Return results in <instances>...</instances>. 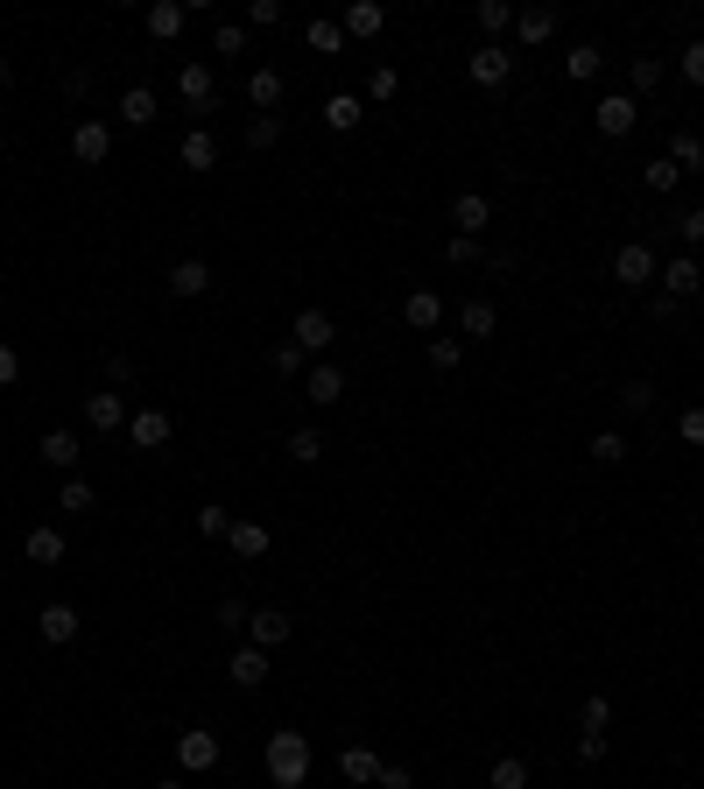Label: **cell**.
Returning a JSON list of instances; mask_svg holds the SVG:
<instances>
[{
	"label": "cell",
	"instance_id": "obj_1",
	"mask_svg": "<svg viewBox=\"0 0 704 789\" xmlns=\"http://www.w3.org/2000/svg\"><path fill=\"white\" fill-rule=\"evenodd\" d=\"M261 762H268V782L275 789H304L310 782V740L296 733V726H282V733H268Z\"/></svg>",
	"mask_w": 704,
	"mask_h": 789
},
{
	"label": "cell",
	"instance_id": "obj_2",
	"mask_svg": "<svg viewBox=\"0 0 704 789\" xmlns=\"http://www.w3.org/2000/svg\"><path fill=\"white\" fill-rule=\"evenodd\" d=\"M176 99H184L190 113H212L219 107V71L205 64V57H184V64H176Z\"/></svg>",
	"mask_w": 704,
	"mask_h": 789
},
{
	"label": "cell",
	"instance_id": "obj_3",
	"mask_svg": "<svg viewBox=\"0 0 704 789\" xmlns=\"http://www.w3.org/2000/svg\"><path fill=\"white\" fill-rule=\"evenodd\" d=\"M466 78L479 85V93H501V85L515 78V50H507V42H479V50L466 57Z\"/></svg>",
	"mask_w": 704,
	"mask_h": 789
},
{
	"label": "cell",
	"instance_id": "obj_4",
	"mask_svg": "<svg viewBox=\"0 0 704 789\" xmlns=\"http://www.w3.org/2000/svg\"><path fill=\"white\" fill-rule=\"evenodd\" d=\"M219 733H205V726H190V733H176V768H184V776H212L219 768Z\"/></svg>",
	"mask_w": 704,
	"mask_h": 789
},
{
	"label": "cell",
	"instance_id": "obj_5",
	"mask_svg": "<svg viewBox=\"0 0 704 789\" xmlns=\"http://www.w3.org/2000/svg\"><path fill=\"white\" fill-rule=\"evenodd\" d=\"M655 268H663V261H655V247H649V241H627L620 255H613V282H627V289H649Z\"/></svg>",
	"mask_w": 704,
	"mask_h": 789
},
{
	"label": "cell",
	"instance_id": "obj_6",
	"mask_svg": "<svg viewBox=\"0 0 704 789\" xmlns=\"http://www.w3.org/2000/svg\"><path fill=\"white\" fill-rule=\"evenodd\" d=\"M127 395H120V389H99V395H85V423H92L99 430V437H120V430H127Z\"/></svg>",
	"mask_w": 704,
	"mask_h": 789
},
{
	"label": "cell",
	"instance_id": "obj_7",
	"mask_svg": "<svg viewBox=\"0 0 704 789\" xmlns=\"http://www.w3.org/2000/svg\"><path fill=\"white\" fill-rule=\"evenodd\" d=\"M247 642H254V649H289V642H296V620L282 614V606H254Z\"/></svg>",
	"mask_w": 704,
	"mask_h": 789
},
{
	"label": "cell",
	"instance_id": "obj_8",
	"mask_svg": "<svg viewBox=\"0 0 704 789\" xmlns=\"http://www.w3.org/2000/svg\"><path fill=\"white\" fill-rule=\"evenodd\" d=\"M78 628H85V620H78V606H71V600H50V606L36 614V634H42L50 649H71V642H78Z\"/></svg>",
	"mask_w": 704,
	"mask_h": 789
},
{
	"label": "cell",
	"instance_id": "obj_9",
	"mask_svg": "<svg viewBox=\"0 0 704 789\" xmlns=\"http://www.w3.org/2000/svg\"><path fill=\"white\" fill-rule=\"evenodd\" d=\"M71 156H78L85 170H99V162L113 156V127L107 121H71Z\"/></svg>",
	"mask_w": 704,
	"mask_h": 789
},
{
	"label": "cell",
	"instance_id": "obj_10",
	"mask_svg": "<svg viewBox=\"0 0 704 789\" xmlns=\"http://www.w3.org/2000/svg\"><path fill=\"white\" fill-rule=\"evenodd\" d=\"M170 409H134L127 416V444H134V452H162V444H170Z\"/></svg>",
	"mask_w": 704,
	"mask_h": 789
},
{
	"label": "cell",
	"instance_id": "obj_11",
	"mask_svg": "<svg viewBox=\"0 0 704 789\" xmlns=\"http://www.w3.org/2000/svg\"><path fill=\"white\" fill-rule=\"evenodd\" d=\"M338 28H346V42H373V36L387 28V8H381V0H346Z\"/></svg>",
	"mask_w": 704,
	"mask_h": 789
},
{
	"label": "cell",
	"instance_id": "obj_12",
	"mask_svg": "<svg viewBox=\"0 0 704 789\" xmlns=\"http://www.w3.org/2000/svg\"><path fill=\"white\" fill-rule=\"evenodd\" d=\"M592 121H598V134H606V141H620V134H634L641 113H634V99H627V93H606V99L592 107Z\"/></svg>",
	"mask_w": 704,
	"mask_h": 789
},
{
	"label": "cell",
	"instance_id": "obj_13",
	"mask_svg": "<svg viewBox=\"0 0 704 789\" xmlns=\"http://www.w3.org/2000/svg\"><path fill=\"white\" fill-rule=\"evenodd\" d=\"M296 346L304 353H332V338H338V324H332V310H296Z\"/></svg>",
	"mask_w": 704,
	"mask_h": 789
},
{
	"label": "cell",
	"instance_id": "obj_14",
	"mask_svg": "<svg viewBox=\"0 0 704 789\" xmlns=\"http://www.w3.org/2000/svg\"><path fill=\"white\" fill-rule=\"evenodd\" d=\"M141 22H148V36H156V42H176L190 28V0H156Z\"/></svg>",
	"mask_w": 704,
	"mask_h": 789
},
{
	"label": "cell",
	"instance_id": "obj_15",
	"mask_svg": "<svg viewBox=\"0 0 704 789\" xmlns=\"http://www.w3.org/2000/svg\"><path fill=\"white\" fill-rule=\"evenodd\" d=\"M402 324H409V332H437L444 324V296L437 289H409L402 296Z\"/></svg>",
	"mask_w": 704,
	"mask_h": 789
},
{
	"label": "cell",
	"instance_id": "obj_16",
	"mask_svg": "<svg viewBox=\"0 0 704 789\" xmlns=\"http://www.w3.org/2000/svg\"><path fill=\"white\" fill-rule=\"evenodd\" d=\"M78 452H85V444L71 437V430H42V437H36V458L50 472H78Z\"/></svg>",
	"mask_w": 704,
	"mask_h": 789
},
{
	"label": "cell",
	"instance_id": "obj_17",
	"mask_svg": "<svg viewBox=\"0 0 704 789\" xmlns=\"http://www.w3.org/2000/svg\"><path fill=\"white\" fill-rule=\"evenodd\" d=\"M655 275H663V296H677V304H683V296H697V289H704V268H697V255H677V261H663Z\"/></svg>",
	"mask_w": 704,
	"mask_h": 789
},
{
	"label": "cell",
	"instance_id": "obj_18",
	"mask_svg": "<svg viewBox=\"0 0 704 789\" xmlns=\"http://www.w3.org/2000/svg\"><path fill=\"white\" fill-rule=\"evenodd\" d=\"M282 93H289V78H282L275 64L247 71V107H254V113H275V107H282Z\"/></svg>",
	"mask_w": 704,
	"mask_h": 789
},
{
	"label": "cell",
	"instance_id": "obj_19",
	"mask_svg": "<svg viewBox=\"0 0 704 789\" xmlns=\"http://www.w3.org/2000/svg\"><path fill=\"white\" fill-rule=\"evenodd\" d=\"M304 402H318V409H332V402H346V367H310L304 374Z\"/></svg>",
	"mask_w": 704,
	"mask_h": 789
},
{
	"label": "cell",
	"instance_id": "obj_20",
	"mask_svg": "<svg viewBox=\"0 0 704 789\" xmlns=\"http://www.w3.org/2000/svg\"><path fill=\"white\" fill-rule=\"evenodd\" d=\"M268 543H275V529H268V522H247V515H239V522L226 529V550H233V557H268Z\"/></svg>",
	"mask_w": 704,
	"mask_h": 789
},
{
	"label": "cell",
	"instance_id": "obj_21",
	"mask_svg": "<svg viewBox=\"0 0 704 789\" xmlns=\"http://www.w3.org/2000/svg\"><path fill=\"white\" fill-rule=\"evenodd\" d=\"M515 36H521V50H543L557 36V8H515Z\"/></svg>",
	"mask_w": 704,
	"mask_h": 789
},
{
	"label": "cell",
	"instance_id": "obj_22",
	"mask_svg": "<svg viewBox=\"0 0 704 789\" xmlns=\"http://www.w3.org/2000/svg\"><path fill=\"white\" fill-rule=\"evenodd\" d=\"M226 677L239 683V691H254V683H268V649H254V642H233V663H226Z\"/></svg>",
	"mask_w": 704,
	"mask_h": 789
},
{
	"label": "cell",
	"instance_id": "obj_23",
	"mask_svg": "<svg viewBox=\"0 0 704 789\" xmlns=\"http://www.w3.org/2000/svg\"><path fill=\"white\" fill-rule=\"evenodd\" d=\"M205 289H212V261L184 255V261L170 268V296H184V304H190V296H205Z\"/></svg>",
	"mask_w": 704,
	"mask_h": 789
},
{
	"label": "cell",
	"instance_id": "obj_24",
	"mask_svg": "<svg viewBox=\"0 0 704 789\" xmlns=\"http://www.w3.org/2000/svg\"><path fill=\"white\" fill-rule=\"evenodd\" d=\"M493 324H501V310L486 304V296H466V304H458V338H493Z\"/></svg>",
	"mask_w": 704,
	"mask_h": 789
},
{
	"label": "cell",
	"instance_id": "obj_25",
	"mask_svg": "<svg viewBox=\"0 0 704 789\" xmlns=\"http://www.w3.org/2000/svg\"><path fill=\"white\" fill-rule=\"evenodd\" d=\"M338 776H346L353 789H367L373 776H381V754H373V748H359V740H346V748H338Z\"/></svg>",
	"mask_w": 704,
	"mask_h": 789
},
{
	"label": "cell",
	"instance_id": "obj_26",
	"mask_svg": "<svg viewBox=\"0 0 704 789\" xmlns=\"http://www.w3.org/2000/svg\"><path fill=\"white\" fill-rule=\"evenodd\" d=\"M176 162H184L190 176H205V170H212V162H219V141H212V134H205V127H190L184 141H176Z\"/></svg>",
	"mask_w": 704,
	"mask_h": 789
},
{
	"label": "cell",
	"instance_id": "obj_27",
	"mask_svg": "<svg viewBox=\"0 0 704 789\" xmlns=\"http://www.w3.org/2000/svg\"><path fill=\"white\" fill-rule=\"evenodd\" d=\"M598 71H606V50H598V42H571V50H564V78L571 85H592Z\"/></svg>",
	"mask_w": 704,
	"mask_h": 789
},
{
	"label": "cell",
	"instance_id": "obj_28",
	"mask_svg": "<svg viewBox=\"0 0 704 789\" xmlns=\"http://www.w3.org/2000/svg\"><path fill=\"white\" fill-rule=\"evenodd\" d=\"M486 219H493L486 190H458V205H452V226H458V233H472V241H479V226H486Z\"/></svg>",
	"mask_w": 704,
	"mask_h": 789
},
{
	"label": "cell",
	"instance_id": "obj_29",
	"mask_svg": "<svg viewBox=\"0 0 704 789\" xmlns=\"http://www.w3.org/2000/svg\"><path fill=\"white\" fill-rule=\"evenodd\" d=\"M669 162H677V170H691V176H704V134L677 127V134H669Z\"/></svg>",
	"mask_w": 704,
	"mask_h": 789
},
{
	"label": "cell",
	"instance_id": "obj_30",
	"mask_svg": "<svg viewBox=\"0 0 704 789\" xmlns=\"http://www.w3.org/2000/svg\"><path fill=\"white\" fill-rule=\"evenodd\" d=\"M359 121H367V107H359L353 93H332V99H324V127H332V134H353Z\"/></svg>",
	"mask_w": 704,
	"mask_h": 789
},
{
	"label": "cell",
	"instance_id": "obj_31",
	"mask_svg": "<svg viewBox=\"0 0 704 789\" xmlns=\"http://www.w3.org/2000/svg\"><path fill=\"white\" fill-rule=\"evenodd\" d=\"M22 557H28V564H42V571H50V564H64V535H57V529H28Z\"/></svg>",
	"mask_w": 704,
	"mask_h": 789
},
{
	"label": "cell",
	"instance_id": "obj_32",
	"mask_svg": "<svg viewBox=\"0 0 704 789\" xmlns=\"http://www.w3.org/2000/svg\"><path fill=\"white\" fill-rule=\"evenodd\" d=\"M641 184H649L655 198H669V190L683 184V170H677V162H669V156H655V162H641Z\"/></svg>",
	"mask_w": 704,
	"mask_h": 789
},
{
	"label": "cell",
	"instance_id": "obj_33",
	"mask_svg": "<svg viewBox=\"0 0 704 789\" xmlns=\"http://www.w3.org/2000/svg\"><path fill=\"white\" fill-rule=\"evenodd\" d=\"M304 42H310V57H338V50H346V28H338V22H310Z\"/></svg>",
	"mask_w": 704,
	"mask_h": 789
},
{
	"label": "cell",
	"instance_id": "obj_34",
	"mask_svg": "<svg viewBox=\"0 0 704 789\" xmlns=\"http://www.w3.org/2000/svg\"><path fill=\"white\" fill-rule=\"evenodd\" d=\"M486 782L493 789H529V762H521V754H501V762L486 768Z\"/></svg>",
	"mask_w": 704,
	"mask_h": 789
},
{
	"label": "cell",
	"instance_id": "obj_35",
	"mask_svg": "<svg viewBox=\"0 0 704 789\" xmlns=\"http://www.w3.org/2000/svg\"><path fill=\"white\" fill-rule=\"evenodd\" d=\"M655 85H663V57H634V71H627V99L655 93Z\"/></svg>",
	"mask_w": 704,
	"mask_h": 789
},
{
	"label": "cell",
	"instance_id": "obj_36",
	"mask_svg": "<svg viewBox=\"0 0 704 789\" xmlns=\"http://www.w3.org/2000/svg\"><path fill=\"white\" fill-rule=\"evenodd\" d=\"M120 121H127V127H148V121H156V93H148V85H134V93L120 99Z\"/></svg>",
	"mask_w": 704,
	"mask_h": 789
},
{
	"label": "cell",
	"instance_id": "obj_37",
	"mask_svg": "<svg viewBox=\"0 0 704 789\" xmlns=\"http://www.w3.org/2000/svg\"><path fill=\"white\" fill-rule=\"evenodd\" d=\"M57 508H64V515H85V508H92V480L64 472V486H57Z\"/></svg>",
	"mask_w": 704,
	"mask_h": 789
},
{
	"label": "cell",
	"instance_id": "obj_38",
	"mask_svg": "<svg viewBox=\"0 0 704 789\" xmlns=\"http://www.w3.org/2000/svg\"><path fill=\"white\" fill-rule=\"evenodd\" d=\"M430 367H437V374H458V367H466V338H430Z\"/></svg>",
	"mask_w": 704,
	"mask_h": 789
},
{
	"label": "cell",
	"instance_id": "obj_39",
	"mask_svg": "<svg viewBox=\"0 0 704 789\" xmlns=\"http://www.w3.org/2000/svg\"><path fill=\"white\" fill-rule=\"evenodd\" d=\"M472 22L486 28V36H501V28H515V8H507V0H479V8H472Z\"/></svg>",
	"mask_w": 704,
	"mask_h": 789
},
{
	"label": "cell",
	"instance_id": "obj_40",
	"mask_svg": "<svg viewBox=\"0 0 704 789\" xmlns=\"http://www.w3.org/2000/svg\"><path fill=\"white\" fill-rule=\"evenodd\" d=\"M289 458L296 466H318L324 458V430H289Z\"/></svg>",
	"mask_w": 704,
	"mask_h": 789
},
{
	"label": "cell",
	"instance_id": "obj_41",
	"mask_svg": "<svg viewBox=\"0 0 704 789\" xmlns=\"http://www.w3.org/2000/svg\"><path fill=\"white\" fill-rule=\"evenodd\" d=\"M212 57H247V28H239V22H219L212 28Z\"/></svg>",
	"mask_w": 704,
	"mask_h": 789
},
{
	"label": "cell",
	"instance_id": "obj_42",
	"mask_svg": "<svg viewBox=\"0 0 704 789\" xmlns=\"http://www.w3.org/2000/svg\"><path fill=\"white\" fill-rule=\"evenodd\" d=\"M282 141V113H254L247 121V148H275Z\"/></svg>",
	"mask_w": 704,
	"mask_h": 789
},
{
	"label": "cell",
	"instance_id": "obj_43",
	"mask_svg": "<svg viewBox=\"0 0 704 789\" xmlns=\"http://www.w3.org/2000/svg\"><path fill=\"white\" fill-rule=\"evenodd\" d=\"M247 620H254V606H239V600H219V628H226L233 642H247Z\"/></svg>",
	"mask_w": 704,
	"mask_h": 789
},
{
	"label": "cell",
	"instance_id": "obj_44",
	"mask_svg": "<svg viewBox=\"0 0 704 789\" xmlns=\"http://www.w3.org/2000/svg\"><path fill=\"white\" fill-rule=\"evenodd\" d=\"M304 360H310V353L296 346V338H282V346L268 353V367H275V374H304Z\"/></svg>",
	"mask_w": 704,
	"mask_h": 789
},
{
	"label": "cell",
	"instance_id": "obj_45",
	"mask_svg": "<svg viewBox=\"0 0 704 789\" xmlns=\"http://www.w3.org/2000/svg\"><path fill=\"white\" fill-rule=\"evenodd\" d=\"M677 437L691 444V452H704V402H691V409L677 416Z\"/></svg>",
	"mask_w": 704,
	"mask_h": 789
},
{
	"label": "cell",
	"instance_id": "obj_46",
	"mask_svg": "<svg viewBox=\"0 0 704 789\" xmlns=\"http://www.w3.org/2000/svg\"><path fill=\"white\" fill-rule=\"evenodd\" d=\"M592 458H598V466H620V458H627V437H620V430H598V437H592Z\"/></svg>",
	"mask_w": 704,
	"mask_h": 789
},
{
	"label": "cell",
	"instance_id": "obj_47",
	"mask_svg": "<svg viewBox=\"0 0 704 789\" xmlns=\"http://www.w3.org/2000/svg\"><path fill=\"white\" fill-rule=\"evenodd\" d=\"M402 93V71L395 64H373V78H367V99H395Z\"/></svg>",
	"mask_w": 704,
	"mask_h": 789
},
{
	"label": "cell",
	"instance_id": "obj_48",
	"mask_svg": "<svg viewBox=\"0 0 704 789\" xmlns=\"http://www.w3.org/2000/svg\"><path fill=\"white\" fill-rule=\"evenodd\" d=\"M578 726H585V733H606V726H613V705H606V698H585V705H578Z\"/></svg>",
	"mask_w": 704,
	"mask_h": 789
},
{
	"label": "cell",
	"instance_id": "obj_49",
	"mask_svg": "<svg viewBox=\"0 0 704 789\" xmlns=\"http://www.w3.org/2000/svg\"><path fill=\"white\" fill-rule=\"evenodd\" d=\"M620 409L627 416H649L655 409V389H649V381H627V389H620Z\"/></svg>",
	"mask_w": 704,
	"mask_h": 789
},
{
	"label": "cell",
	"instance_id": "obj_50",
	"mask_svg": "<svg viewBox=\"0 0 704 789\" xmlns=\"http://www.w3.org/2000/svg\"><path fill=\"white\" fill-rule=\"evenodd\" d=\"M669 226H677V233H683L691 247H704V205H683V212L669 219Z\"/></svg>",
	"mask_w": 704,
	"mask_h": 789
},
{
	"label": "cell",
	"instance_id": "obj_51",
	"mask_svg": "<svg viewBox=\"0 0 704 789\" xmlns=\"http://www.w3.org/2000/svg\"><path fill=\"white\" fill-rule=\"evenodd\" d=\"M444 261H452V268H472L479 261V241H472V233H452V241H444Z\"/></svg>",
	"mask_w": 704,
	"mask_h": 789
},
{
	"label": "cell",
	"instance_id": "obj_52",
	"mask_svg": "<svg viewBox=\"0 0 704 789\" xmlns=\"http://www.w3.org/2000/svg\"><path fill=\"white\" fill-rule=\"evenodd\" d=\"M677 71H683V85H697V93H704V36H697L691 50L677 57Z\"/></svg>",
	"mask_w": 704,
	"mask_h": 789
},
{
	"label": "cell",
	"instance_id": "obj_53",
	"mask_svg": "<svg viewBox=\"0 0 704 789\" xmlns=\"http://www.w3.org/2000/svg\"><path fill=\"white\" fill-rule=\"evenodd\" d=\"M226 529H233V515L219 508V501H212V508H198V535H226Z\"/></svg>",
	"mask_w": 704,
	"mask_h": 789
},
{
	"label": "cell",
	"instance_id": "obj_54",
	"mask_svg": "<svg viewBox=\"0 0 704 789\" xmlns=\"http://www.w3.org/2000/svg\"><path fill=\"white\" fill-rule=\"evenodd\" d=\"M134 374H141V367H134V353H107V381H113V389H120V381H134Z\"/></svg>",
	"mask_w": 704,
	"mask_h": 789
},
{
	"label": "cell",
	"instance_id": "obj_55",
	"mask_svg": "<svg viewBox=\"0 0 704 789\" xmlns=\"http://www.w3.org/2000/svg\"><path fill=\"white\" fill-rule=\"evenodd\" d=\"M247 22H254V28H275V22H282V0H254Z\"/></svg>",
	"mask_w": 704,
	"mask_h": 789
},
{
	"label": "cell",
	"instance_id": "obj_56",
	"mask_svg": "<svg viewBox=\"0 0 704 789\" xmlns=\"http://www.w3.org/2000/svg\"><path fill=\"white\" fill-rule=\"evenodd\" d=\"M578 762H606V733H578Z\"/></svg>",
	"mask_w": 704,
	"mask_h": 789
},
{
	"label": "cell",
	"instance_id": "obj_57",
	"mask_svg": "<svg viewBox=\"0 0 704 789\" xmlns=\"http://www.w3.org/2000/svg\"><path fill=\"white\" fill-rule=\"evenodd\" d=\"M373 789H409V768H395V762H381V776H373Z\"/></svg>",
	"mask_w": 704,
	"mask_h": 789
},
{
	"label": "cell",
	"instance_id": "obj_58",
	"mask_svg": "<svg viewBox=\"0 0 704 789\" xmlns=\"http://www.w3.org/2000/svg\"><path fill=\"white\" fill-rule=\"evenodd\" d=\"M14 374H22V353H14V346H8V338H0V389H8V381H14Z\"/></svg>",
	"mask_w": 704,
	"mask_h": 789
},
{
	"label": "cell",
	"instance_id": "obj_59",
	"mask_svg": "<svg viewBox=\"0 0 704 789\" xmlns=\"http://www.w3.org/2000/svg\"><path fill=\"white\" fill-rule=\"evenodd\" d=\"M156 789H184V776H170V782H156Z\"/></svg>",
	"mask_w": 704,
	"mask_h": 789
},
{
	"label": "cell",
	"instance_id": "obj_60",
	"mask_svg": "<svg viewBox=\"0 0 704 789\" xmlns=\"http://www.w3.org/2000/svg\"><path fill=\"white\" fill-rule=\"evenodd\" d=\"M0 85H8V57H0Z\"/></svg>",
	"mask_w": 704,
	"mask_h": 789
}]
</instances>
